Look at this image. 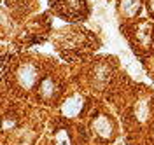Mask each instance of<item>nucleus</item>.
I'll return each mask as SVG.
<instances>
[{
  "mask_svg": "<svg viewBox=\"0 0 154 145\" xmlns=\"http://www.w3.org/2000/svg\"><path fill=\"white\" fill-rule=\"evenodd\" d=\"M51 5L60 16L68 18L70 21L81 20L88 12L86 0H51Z\"/></svg>",
  "mask_w": 154,
  "mask_h": 145,
  "instance_id": "obj_1",
  "label": "nucleus"
},
{
  "mask_svg": "<svg viewBox=\"0 0 154 145\" xmlns=\"http://www.w3.org/2000/svg\"><path fill=\"white\" fill-rule=\"evenodd\" d=\"M18 80L23 87L30 89L35 84V80H37V68L33 65H23L18 72Z\"/></svg>",
  "mask_w": 154,
  "mask_h": 145,
  "instance_id": "obj_2",
  "label": "nucleus"
},
{
  "mask_svg": "<svg viewBox=\"0 0 154 145\" xmlns=\"http://www.w3.org/2000/svg\"><path fill=\"white\" fill-rule=\"evenodd\" d=\"M81 108H82V98L79 95H74V96H70L63 103L61 112H63V116H67V117H75L81 112Z\"/></svg>",
  "mask_w": 154,
  "mask_h": 145,
  "instance_id": "obj_3",
  "label": "nucleus"
},
{
  "mask_svg": "<svg viewBox=\"0 0 154 145\" xmlns=\"http://www.w3.org/2000/svg\"><path fill=\"white\" fill-rule=\"evenodd\" d=\"M95 129L100 133V135H103V136L110 135V124H109V121H107L105 117L96 119V121H95Z\"/></svg>",
  "mask_w": 154,
  "mask_h": 145,
  "instance_id": "obj_4",
  "label": "nucleus"
},
{
  "mask_svg": "<svg viewBox=\"0 0 154 145\" xmlns=\"http://www.w3.org/2000/svg\"><path fill=\"white\" fill-rule=\"evenodd\" d=\"M40 95L44 98H51L54 95V82H53L51 79H46V80L42 82V86H40Z\"/></svg>",
  "mask_w": 154,
  "mask_h": 145,
  "instance_id": "obj_5",
  "label": "nucleus"
},
{
  "mask_svg": "<svg viewBox=\"0 0 154 145\" xmlns=\"http://www.w3.org/2000/svg\"><path fill=\"white\" fill-rule=\"evenodd\" d=\"M123 11L128 16H133L138 11V0H123Z\"/></svg>",
  "mask_w": 154,
  "mask_h": 145,
  "instance_id": "obj_6",
  "label": "nucleus"
},
{
  "mask_svg": "<svg viewBox=\"0 0 154 145\" xmlns=\"http://www.w3.org/2000/svg\"><path fill=\"white\" fill-rule=\"evenodd\" d=\"M56 145H70V142H68V136L65 131H60L56 135Z\"/></svg>",
  "mask_w": 154,
  "mask_h": 145,
  "instance_id": "obj_7",
  "label": "nucleus"
},
{
  "mask_svg": "<svg viewBox=\"0 0 154 145\" xmlns=\"http://www.w3.org/2000/svg\"><path fill=\"white\" fill-rule=\"evenodd\" d=\"M151 7H152V11H154V0H151Z\"/></svg>",
  "mask_w": 154,
  "mask_h": 145,
  "instance_id": "obj_8",
  "label": "nucleus"
}]
</instances>
